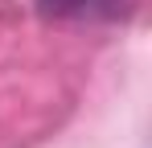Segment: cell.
<instances>
[{"instance_id": "6da1fadb", "label": "cell", "mask_w": 152, "mask_h": 148, "mask_svg": "<svg viewBox=\"0 0 152 148\" xmlns=\"http://www.w3.org/2000/svg\"><path fill=\"white\" fill-rule=\"evenodd\" d=\"M86 4H95V0H37V8H41L45 17H74Z\"/></svg>"}]
</instances>
